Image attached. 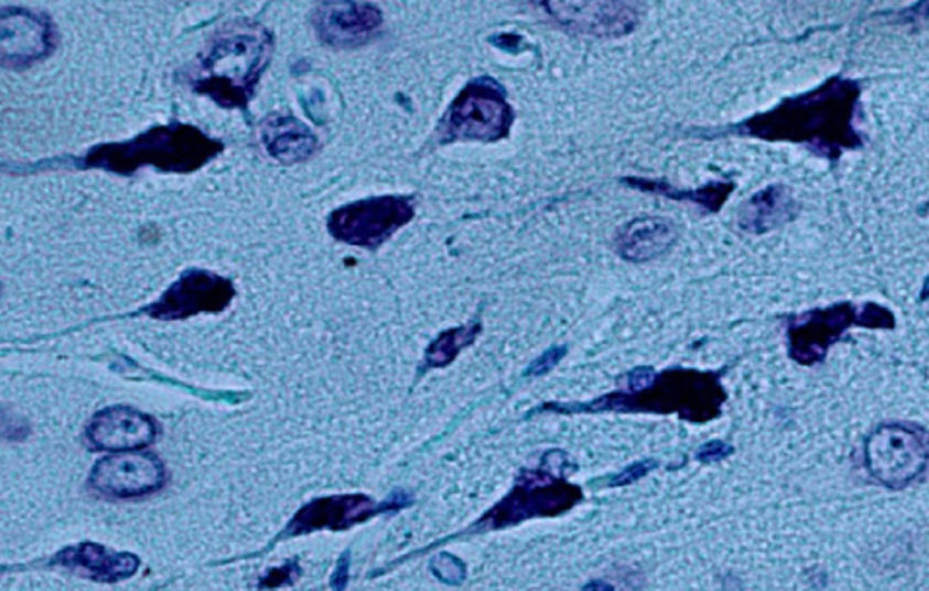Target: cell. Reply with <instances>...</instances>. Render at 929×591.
I'll use <instances>...</instances> for the list:
<instances>
[{
	"label": "cell",
	"instance_id": "cell-11",
	"mask_svg": "<svg viewBox=\"0 0 929 591\" xmlns=\"http://www.w3.org/2000/svg\"><path fill=\"white\" fill-rule=\"evenodd\" d=\"M165 481L162 461L152 453L123 452L107 455L91 471L90 485L111 498H137L156 493Z\"/></svg>",
	"mask_w": 929,
	"mask_h": 591
},
{
	"label": "cell",
	"instance_id": "cell-5",
	"mask_svg": "<svg viewBox=\"0 0 929 591\" xmlns=\"http://www.w3.org/2000/svg\"><path fill=\"white\" fill-rule=\"evenodd\" d=\"M857 325L865 329L897 327V318L885 305L840 302L788 318V348L791 361L814 366L827 358L832 346Z\"/></svg>",
	"mask_w": 929,
	"mask_h": 591
},
{
	"label": "cell",
	"instance_id": "cell-25",
	"mask_svg": "<svg viewBox=\"0 0 929 591\" xmlns=\"http://www.w3.org/2000/svg\"><path fill=\"white\" fill-rule=\"evenodd\" d=\"M300 574V570H298L296 565H287V567L279 568V570H271L269 574L264 576L263 582L259 583L261 588H280V585H287V583H292V580Z\"/></svg>",
	"mask_w": 929,
	"mask_h": 591
},
{
	"label": "cell",
	"instance_id": "cell-6",
	"mask_svg": "<svg viewBox=\"0 0 929 591\" xmlns=\"http://www.w3.org/2000/svg\"><path fill=\"white\" fill-rule=\"evenodd\" d=\"M516 114L506 98L503 84L493 76L471 80L453 99L444 119L438 125L442 144L457 140L498 142L510 137Z\"/></svg>",
	"mask_w": 929,
	"mask_h": 591
},
{
	"label": "cell",
	"instance_id": "cell-19",
	"mask_svg": "<svg viewBox=\"0 0 929 591\" xmlns=\"http://www.w3.org/2000/svg\"><path fill=\"white\" fill-rule=\"evenodd\" d=\"M799 206L784 185H770L748 198L739 213L741 228L750 234H765L798 216Z\"/></svg>",
	"mask_w": 929,
	"mask_h": 591
},
{
	"label": "cell",
	"instance_id": "cell-9",
	"mask_svg": "<svg viewBox=\"0 0 929 591\" xmlns=\"http://www.w3.org/2000/svg\"><path fill=\"white\" fill-rule=\"evenodd\" d=\"M414 216L411 197L386 195L364 198L350 205L341 206L330 216L331 236L348 246L376 249L391 238L397 230L407 226Z\"/></svg>",
	"mask_w": 929,
	"mask_h": 591
},
{
	"label": "cell",
	"instance_id": "cell-23",
	"mask_svg": "<svg viewBox=\"0 0 929 591\" xmlns=\"http://www.w3.org/2000/svg\"><path fill=\"white\" fill-rule=\"evenodd\" d=\"M432 572L447 583H460L465 578V565L460 559H455L452 555H440L438 559L432 562Z\"/></svg>",
	"mask_w": 929,
	"mask_h": 591
},
{
	"label": "cell",
	"instance_id": "cell-7",
	"mask_svg": "<svg viewBox=\"0 0 929 591\" xmlns=\"http://www.w3.org/2000/svg\"><path fill=\"white\" fill-rule=\"evenodd\" d=\"M867 473L879 485L898 491L912 485L929 468V432L916 422H887L867 436Z\"/></svg>",
	"mask_w": 929,
	"mask_h": 591
},
{
	"label": "cell",
	"instance_id": "cell-16",
	"mask_svg": "<svg viewBox=\"0 0 929 591\" xmlns=\"http://www.w3.org/2000/svg\"><path fill=\"white\" fill-rule=\"evenodd\" d=\"M562 28L585 35L617 37L633 32L640 10L633 4H543Z\"/></svg>",
	"mask_w": 929,
	"mask_h": 591
},
{
	"label": "cell",
	"instance_id": "cell-14",
	"mask_svg": "<svg viewBox=\"0 0 929 591\" xmlns=\"http://www.w3.org/2000/svg\"><path fill=\"white\" fill-rule=\"evenodd\" d=\"M389 508H397V506H393V502L379 506L376 501H371L370 496H364V494L317 498L298 512L289 526V534H312L317 529L343 531Z\"/></svg>",
	"mask_w": 929,
	"mask_h": 591
},
{
	"label": "cell",
	"instance_id": "cell-12",
	"mask_svg": "<svg viewBox=\"0 0 929 591\" xmlns=\"http://www.w3.org/2000/svg\"><path fill=\"white\" fill-rule=\"evenodd\" d=\"M381 22L378 7L360 2H327L313 12V25L321 42L338 50L368 42Z\"/></svg>",
	"mask_w": 929,
	"mask_h": 591
},
{
	"label": "cell",
	"instance_id": "cell-15",
	"mask_svg": "<svg viewBox=\"0 0 929 591\" xmlns=\"http://www.w3.org/2000/svg\"><path fill=\"white\" fill-rule=\"evenodd\" d=\"M86 436L96 450L131 452L154 440L156 422L131 407H109L91 419Z\"/></svg>",
	"mask_w": 929,
	"mask_h": 591
},
{
	"label": "cell",
	"instance_id": "cell-26",
	"mask_svg": "<svg viewBox=\"0 0 929 591\" xmlns=\"http://www.w3.org/2000/svg\"><path fill=\"white\" fill-rule=\"evenodd\" d=\"M732 445H727L725 442H720V440H714V442L706 443V445H702L699 450V460L702 463H716V461H722L724 458H727L730 453H732Z\"/></svg>",
	"mask_w": 929,
	"mask_h": 591
},
{
	"label": "cell",
	"instance_id": "cell-18",
	"mask_svg": "<svg viewBox=\"0 0 929 591\" xmlns=\"http://www.w3.org/2000/svg\"><path fill=\"white\" fill-rule=\"evenodd\" d=\"M677 239L673 224L666 218H634L618 232L617 251L626 261L644 264L671 249Z\"/></svg>",
	"mask_w": 929,
	"mask_h": 591
},
{
	"label": "cell",
	"instance_id": "cell-2",
	"mask_svg": "<svg viewBox=\"0 0 929 591\" xmlns=\"http://www.w3.org/2000/svg\"><path fill=\"white\" fill-rule=\"evenodd\" d=\"M272 53V33L256 22H234L214 35L191 76L193 90L224 107H246Z\"/></svg>",
	"mask_w": 929,
	"mask_h": 591
},
{
	"label": "cell",
	"instance_id": "cell-24",
	"mask_svg": "<svg viewBox=\"0 0 929 591\" xmlns=\"http://www.w3.org/2000/svg\"><path fill=\"white\" fill-rule=\"evenodd\" d=\"M566 354V348L564 346H554L551 351H547L543 356H539L537 361L529 366V369L526 372V376H543L547 374L549 369L554 368L557 364H559L560 358Z\"/></svg>",
	"mask_w": 929,
	"mask_h": 591
},
{
	"label": "cell",
	"instance_id": "cell-29",
	"mask_svg": "<svg viewBox=\"0 0 929 591\" xmlns=\"http://www.w3.org/2000/svg\"><path fill=\"white\" fill-rule=\"evenodd\" d=\"M920 300L921 302L929 300V277L926 279V282H923V288H921Z\"/></svg>",
	"mask_w": 929,
	"mask_h": 591
},
{
	"label": "cell",
	"instance_id": "cell-20",
	"mask_svg": "<svg viewBox=\"0 0 929 591\" xmlns=\"http://www.w3.org/2000/svg\"><path fill=\"white\" fill-rule=\"evenodd\" d=\"M263 144L272 158L282 164H294L312 157L317 148V139L313 132L289 116H271L261 129Z\"/></svg>",
	"mask_w": 929,
	"mask_h": 591
},
{
	"label": "cell",
	"instance_id": "cell-10",
	"mask_svg": "<svg viewBox=\"0 0 929 591\" xmlns=\"http://www.w3.org/2000/svg\"><path fill=\"white\" fill-rule=\"evenodd\" d=\"M234 294L230 280L205 269H191L142 313L156 320H187L197 313L223 312L230 305Z\"/></svg>",
	"mask_w": 929,
	"mask_h": 591
},
{
	"label": "cell",
	"instance_id": "cell-27",
	"mask_svg": "<svg viewBox=\"0 0 929 591\" xmlns=\"http://www.w3.org/2000/svg\"><path fill=\"white\" fill-rule=\"evenodd\" d=\"M651 468H656L653 461H641V463H636L633 468L625 469L623 473H618L611 483H613V486L630 485L634 481H638L640 476L646 475L648 471H651Z\"/></svg>",
	"mask_w": 929,
	"mask_h": 591
},
{
	"label": "cell",
	"instance_id": "cell-13",
	"mask_svg": "<svg viewBox=\"0 0 929 591\" xmlns=\"http://www.w3.org/2000/svg\"><path fill=\"white\" fill-rule=\"evenodd\" d=\"M53 50L50 20L24 9L2 10V63L24 68Z\"/></svg>",
	"mask_w": 929,
	"mask_h": 591
},
{
	"label": "cell",
	"instance_id": "cell-4",
	"mask_svg": "<svg viewBox=\"0 0 929 591\" xmlns=\"http://www.w3.org/2000/svg\"><path fill=\"white\" fill-rule=\"evenodd\" d=\"M220 140L206 137L191 125L152 127L137 139L91 148L84 158L86 168H101L119 175H131L144 165L160 172L191 173L223 152Z\"/></svg>",
	"mask_w": 929,
	"mask_h": 591
},
{
	"label": "cell",
	"instance_id": "cell-21",
	"mask_svg": "<svg viewBox=\"0 0 929 591\" xmlns=\"http://www.w3.org/2000/svg\"><path fill=\"white\" fill-rule=\"evenodd\" d=\"M620 181H623L625 185L636 187V190L651 191V193H659V195H666V197L669 198H677V201L689 198L692 203L704 206V208L710 211V213H717V211L724 206L725 201L730 198V195H732L733 187H735L733 183H722V181H716V183H710V185L702 187V190L677 191L673 190V187H669V185L663 183V181L640 180V178H628V180Z\"/></svg>",
	"mask_w": 929,
	"mask_h": 591
},
{
	"label": "cell",
	"instance_id": "cell-17",
	"mask_svg": "<svg viewBox=\"0 0 929 591\" xmlns=\"http://www.w3.org/2000/svg\"><path fill=\"white\" fill-rule=\"evenodd\" d=\"M58 565L96 582H119L139 570L140 560L129 552H111L96 542H84L58 552Z\"/></svg>",
	"mask_w": 929,
	"mask_h": 591
},
{
	"label": "cell",
	"instance_id": "cell-3",
	"mask_svg": "<svg viewBox=\"0 0 929 591\" xmlns=\"http://www.w3.org/2000/svg\"><path fill=\"white\" fill-rule=\"evenodd\" d=\"M724 387L717 374L696 369H667L650 387L630 394L618 389L597 401L577 405H543L552 412H677L696 425L716 419L725 402Z\"/></svg>",
	"mask_w": 929,
	"mask_h": 591
},
{
	"label": "cell",
	"instance_id": "cell-22",
	"mask_svg": "<svg viewBox=\"0 0 929 591\" xmlns=\"http://www.w3.org/2000/svg\"><path fill=\"white\" fill-rule=\"evenodd\" d=\"M480 329H483L480 323L473 321L463 327L450 329L442 333L428 348L426 358H424L428 368H444L447 364H452L463 348H467L477 341Z\"/></svg>",
	"mask_w": 929,
	"mask_h": 591
},
{
	"label": "cell",
	"instance_id": "cell-1",
	"mask_svg": "<svg viewBox=\"0 0 929 591\" xmlns=\"http://www.w3.org/2000/svg\"><path fill=\"white\" fill-rule=\"evenodd\" d=\"M860 96L862 86L855 80L831 78L817 90L784 99L770 111L733 125L727 132L770 142H799L834 162L844 150L864 144L854 127Z\"/></svg>",
	"mask_w": 929,
	"mask_h": 591
},
{
	"label": "cell",
	"instance_id": "cell-8",
	"mask_svg": "<svg viewBox=\"0 0 929 591\" xmlns=\"http://www.w3.org/2000/svg\"><path fill=\"white\" fill-rule=\"evenodd\" d=\"M582 501V491L568 485L549 473L547 469L523 471L518 483L500 504H496L483 519H478L471 531H486L500 527L516 526L527 517L557 516L560 512L576 506Z\"/></svg>",
	"mask_w": 929,
	"mask_h": 591
},
{
	"label": "cell",
	"instance_id": "cell-28",
	"mask_svg": "<svg viewBox=\"0 0 929 591\" xmlns=\"http://www.w3.org/2000/svg\"><path fill=\"white\" fill-rule=\"evenodd\" d=\"M584 591H615L613 585L607 582H590L585 585Z\"/></svg>",
	"mask_w": 929,
	"mask_h": 591
}]
</instances>
